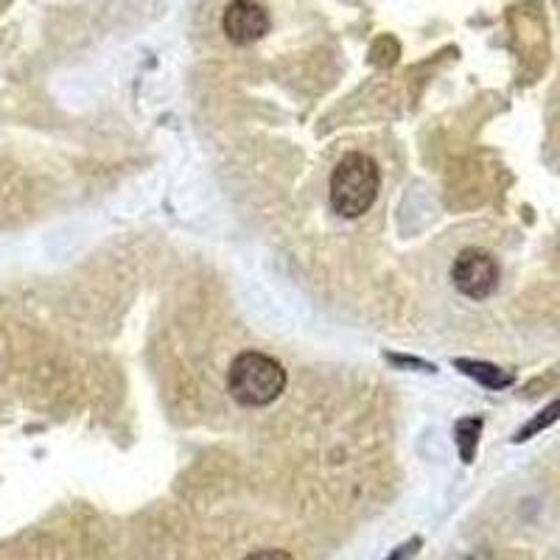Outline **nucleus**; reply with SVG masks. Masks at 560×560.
Segmentation results:
<instances>
[{
  "label": "nucleus",
  "instance_id": "obj_1",
  "mask_svg": "<svg viewBox=\"0 0 560 560\" xmlns=\"http://www.w3.org/2000/svg\"><path fill=\"white\" fill-rule=\"evenodd\" d=\"M382 172L376 160L364 152H348L331 174V208L345 219L364 217L378 197Z\"/></svg>",
  "mask_w": 560,
  "mask_h": 560
},
{
  "label": "nucleus",
  "instance_id": "obj_2",
  "mask_svg": "<svg viewBox=\"0 0 560 560\" xmlns=\"http://www.w3.org/2000/svg\"><path fill=\"white\" fill-rule=\"evenodd\" d=\"M228 389L242 407H269L287 389V370L267 353L244 350L230 364Z\"/></svg>",
  "mask_w": 560,
  "mask_h": 560
},
{
  "label": "nucleus",
  "instance_id": "obj_3",
  "mask_svg": "<svg viewBox=\"0 0 560 560\" xmlns=\"http://www.w3.org/2000/svg\"><path fill=\"white\" fill-rule=\"evenodd\" d=\"M452 280H454V287H457V292H463L465 298H471V300L490 298L499 287L497 258H493L488 249L465 247L463 253L454 258Z\"/></svg>",
  "mask_w": 560,
  "mask_h": 560
},
{
  "label": "nucleus",
  "instance_id": "obj_4",
  "mask_svg": "<svg viewBox=\"0 0 560 560\" xmlns=\"http://www.w3.org/2000/svg\"><path fill=\"white\" fill-rule=\"evenodd\" d=\"M222 28L233 45H253L269 32V12L255 0H230Z\"/></svg>",
  "mask_w": 560,
  "mask_h": 560
},
{
  "label": "nucleus",
  "instance_id": "obj_5",
  "mask_svg": "<svg viewBox=\"0 0 560 560\" xmlns=\"http://www.w3.org/2000/svg\"><path fill=\"white\" fill-rule=\"evenodd\" d=\"M459 368H465V373H468V376L479 378V382L488 384V387H508V384L513 382V376H508V373L497 370V368H493V364L459 362Z\"/></svg>",
  "mask_w": 560,
  "mask_h": 560
},
{
  "label": "nucleus",
  "instance_id": "obj_6",
  "mask_svg": "<svg viewBox=\"0 0 560 560\" xmlns=\"http://www.w3.org/2000/svg\"><path fill=\"white\" fill-rule=\"evenodd\" d=\"M560 418V401H555V404H549L547 409H544V412H538V418H533L527 423V427L524 429H518L516 432V443H522V440H527V438H533L535 432H541V429H547L549 423H555V420Z\"/></svg>",
  "mask_w": 560,
  "mask_h": 560
},
{
  "label": "nucleus",
  "instance_id": "obj_7",
  "mask_svg": "<svg viewBox=\"0 0 560 560\" xmlns=\"http://www.w3.org/2000/svg\"><path fill=\"white\" fill-rule=\"evenodd\" d=\"M244 560H294V558L289 552H283V549H258V552L247 555Z\"/></svg>",
  "mask_w": 560,
  "mask_h": 560
}]
</instances>
